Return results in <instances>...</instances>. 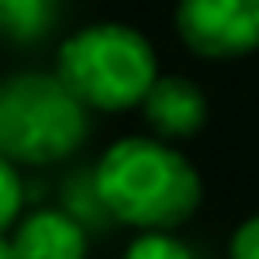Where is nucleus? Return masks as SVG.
Segmentation results:
<instances>
[{
  "label": "nucleus",
  "instance_id": "1",
  "mask_svg": "<svg viewBox=\"0 0 259 259\" xmlns=\"http://www.w3.org/2000/svg\"><path fill=\"white\" fill-rule=\"evenodd\" d=\"M97 198L117 227L174 231L202 202V178L194 162L166 138L138 134L117 138L93 166Z\"/></svg>",
  "mask_w": 259,
  "mask_h": 259
},
{
  "label": "nucleus",
  "instance_id": "2",
  "mask_svg": "<svg viewBox=\"0 0 259 259\" xmlns=\"http://www.w3.org/2000/svg\"><path fill=\"white\" fill-rule=\"evenodd\" d=\"M89 138V105L57 77V69H24L0 77V154L24 166L69 162Z\"/></svg>",
  "mask_w": 259,
  "mask_h": 259
},
{
  "label": "nucleus",
  "instance_id": "3",
  "mask_svg": "<svg viewBox=\"0 0 259 259\" xmlns=\"http://www.w3.org/2000/svg\"><path fill=\"white\" fill-rule=\"evenodd\" d=\"M53 69L89 105V113H121L142 105L154 85L158 53L146 32L117 20H97L61 40Z\"/></svg>",
  "mask_w": 259,
  "mask_h": 259
},
{
  "label": "nucleus",
  "instance_id": "4",
  "mask_svg": "<svg viewBox=\"0 0 259 259\" xmlns=\"http://www.w3.org/2000/svg\"><path fill=\"white\" fill-rule=\"evenodd\" d=\"M178 40L206 61L259 53V0H178Z\"/></svg>",
  "mask_w": 259,
  "mask_h": 259
},
{
  "label": "nucleus",
  "instance_id": "5",
  "mask_svg": "<svg viewBox=\"0 0 259 259\" xmlns=\"http://www.w3.org/2000/svg\"><path fill=\"white\" fill-rule=\"evenodd\" d=\"M142 121L154 138H166V142H186L194 138L206 117H210V105H206V93L182 77V73H158L154 85L146 89L142 97Z\"/></svg>",
  "mask_w": 259,
  "mask_h": 259
},
{
  "label": "nucleus",
  "instance_id": "6",
  "mask_svg": "<svg viewBox=\"0 0 259 259\" xmlns=\"http://www.w3.org/2000/svg\"><path fill=\"white\" fill-rule=\"evenodd\" d=\"M8 243L20 259H89V227L65 206L20 210Z\"/></svg>",
  "mask_w": 259,
  "mask_h": 259
},
{
  "label": "nucleus",
  "instance_id": "7",
  "mask_svg": "<svg viewBox=\"0 0 259 259\" xmlns=\"http://www.w3.org/2000/svg\"><path fill=\"white\" fill-rule=\"evenodd\" d=\"M65 0H0V40L28 49L45 45L61 24Z\"/></svg>",
  "mask_w": 259,
  "mask_h": 259
},
{
  "label": "nucleus",
  "instance_id": "8",
  "mask_svg": "<svg viewBox=\"0 0 259 259\" xmlns=\"http://www.w3.org/2000/svg\"><path fill=\"white\" fill-rule=\"evenodd\" d=\"M121 259H194V251L174 231H138Z\"/></svg>",
  "mask_w": 259,
  "mask_h": 259
},
{
  "label": "nucleus",
  "instance_id": "9",
  "mask_svg": "<svg viewBox=\"0 0 259 259\" xmlns=\"http://www.w3.org/2000/svg\"><path fill=\"white\" fill-rule=\"evenodd\" d=\"M20 210H24V178H20V166L0 154V235H8V227L20 219Z\"/></svg>",
  "mask_w": 259,
  "mask_h": 259
},
{
  "label": "nucleus",
  "instance_id": "10",
  "mask_svg": "<svg viewBox=\"0 0 259 259\" xmlns=\"http://www.w3.org/2000/svg\"><path fill=\"white\" fill-rule=\"evenodd\" d=\"M231 259H259V214L243 219L231 235V247H227Z\"/></svg>",
  "mask_w": 259,
  "mask_h": 259
},
{
  "label": "nucleus",
  "instance_id": "11",
  "mask_svg": "<svg viewBox=\"0 0 259 259\" xmlns=\"http://www.w3.org/2000/svg\"><path fill=\"white\" fill-rule=\"evenodd\" d=\"M0 259H20V255L12 251V243H8V235H0Z\"/></svg>",
  "mask_w": 259,
  "mask_h": 259
}]
</instances>
